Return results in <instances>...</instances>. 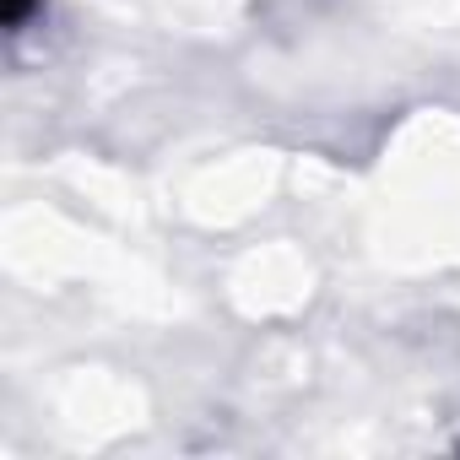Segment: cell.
Segmentation results:
<instances>
[{
  "mask_svg": "<svg viewBox=\"0 0 460 460\" xmlns=\"http://www.w3.org/2000/svg\"><path fill=\"white\" fill-rule=\"evenodd\" d=\"M28 12H33V0H6V28L17 33V28L28 22Z\"/></svg>",
  "mask_w": 460,
  "mask_h": 460,
  "instance_id": "obj_1",
  "label": "cell"
}]
</instances>
